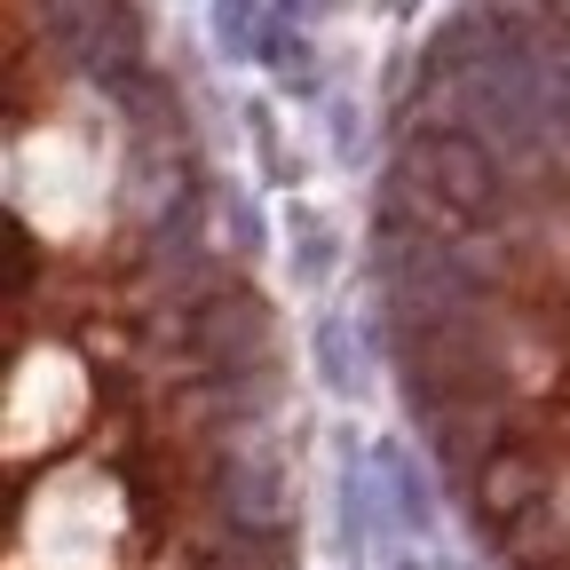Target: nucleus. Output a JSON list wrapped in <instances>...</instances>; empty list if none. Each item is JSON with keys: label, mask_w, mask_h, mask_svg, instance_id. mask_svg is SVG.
<instances>
[{"label": "nucleus", "mask_w": 570, "mask_h": 570, "mask_svg": "<svg viewBox=\"0 0 570 570\" xmlns=\"http://www.w3.org/2000/svg\"><path fill=\"white\" fill-rule=\"evenodd\" d=\"M0 570H302V373L151 0H0Z\"/></svg>", "instance_id": "1"}, {"label": "nucleus", "mask_w": 570, "mask_h": 570, "mask_svg": "<svg viewBox=\"0 0 570 570\" xmlns=\"http://www.w3.org/2000/svg\"><path fill=\"white\" fill-rule=\"evenodd\" d=\"M373 325L483 570H570V0H444L381 96Z\"/></svg>", "instance_id": "2"}]
</instances>
